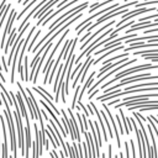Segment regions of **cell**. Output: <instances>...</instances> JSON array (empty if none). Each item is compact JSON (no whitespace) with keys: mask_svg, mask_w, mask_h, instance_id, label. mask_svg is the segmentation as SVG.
<instances>
[{"mask_svg":"<svg viewBox=\"0 0 158 158\" xmlns=\"http://www.w3.org/2000/svg\"><path fill=\"white\" fill-rule=\"evenodd\" d=\"M114 158H118V154H117V156H115V157H114Z\"/></svg>","mask_w":158,"mask_h":158,"instance_id":"27","label":"cell"},{"mask_svg":"<svg viewBox=\"0 0 158 158\" xmlns=\"http://www.w3.org/2000/svg\"><path fill=\"white\" fill-rule=\"evenodd\" d=\"M94 77H95V72H93L90 75H89V78L86 79V81H85V84L83 85V88L80 89V94H79V99H78V101H81V98H83V94L85 93V90L93 84V81H94Z\"/></svg>","mask_w":158,"mask_h":158,"instance_id":"14","label":"cell"},{"mask_svg":"<svg viewBox=\"0 0 158 158\" xmlns=\"http://www.w3.org/2000/svg\"><path fill=\"white\" fill-rule=\"evenodd\" d=\"M68 114H69V118H70V121H72V125H73V130H74V135H75V139L78 141V144L80 143V141H81V138H80V132H79V126H78V123H77V120H75V116H74V114H73V111H72V109H68Z\"/></svg>","mask_w":158,"mask_h":158,"instance_id":"9","label":"cell"},{"mask_svg":"<svg viewBox=\"0 0 158 158\" xmlns=\"http://www.w3.org/2000/svg\"><path fill=\"white\" fill-rule=\"evenodd\" d=\"M101 158H106V153H101Z\"/></svg>","mask_w":158,"mask_h":158,"instance_id":"26","label":"cell"},{"mask_svg":"<svg viewBox=\"0 0 158 158\" xmlns=\"http://www.w3.org/2000/svg\"><path fill=\"white\" fill-rule=\"evenodd\" d=\"M16 99H17V102H19V107H20V112H21V116L25 118V121H26V122H28V121H30V118H28L27 111H26V109H25L23 98H22V95H21V93H20V91L16 94Z\"/></svg>","mask_w":158,"mask_h":158,"instance_id":"12","label":"cell"},{"mask_svg":"<svg viewBox=\"0 0 158 158\" xmlns=\"http://www.w3.org/2000/svg\"><path fill=\"white\" fill-rule=\"evenodd\" d=\"M126 1H128V0H126Z\"/></svg>","mask_w":158,"mask_h":158,"instance_id":"29","label":"cell"},{"mask_svg":"<svg viewBox=\"0 0 158 158\" xmlns=\"http://www.w3.org/2000/svg\"><path fill=\"white\" fill-rule=\"evenodd\" d=\"M125 158H130V152H128V142H125Z\"/></svg>","mask_w":158,"mask_h":158,"instance_id":"23","label":"cell"},{"mask_svg":"<svg viewBox=\"0 0 158 158\" xmlns=\"http://www.w3.org/2000/svg\"><path fill=\"white\" fill-rule=\"evenodd\" d=\"M115 120L117 121V123H118V131H120V133L123 136V135H126L125 133V130L122 128V122L120 121V118H118V114H116V116H115Z\"/></svg>","mask_w":158,"mask_h":158,"instance_id":"19","label":"cell"},{"mask_svg":"<svg viewBox=\"0 0 158 158\" xmlns=\"http://www.w3.org/2000/svg\"><path fill=\"white\" fill-rule=\"evenodd\" d=\"M81 120H83V123H84V128H85V131H86V128H89V123H88V118H86L85 114L81 115Z\"/></svg>","mask_w":158,"mask_h":158,"instance_id":"21","label":"cell"},{"mask_svg":"<svg viewBox=\"0 0 158 158\" xmlns=\"http://www.w3.org/2000/svg\"><path fill=\"white\" fill-rule=\"evenodd\" d=\"M79 89H80V86H79V88H75V93H74V96H73V100H72V106H70V109H75V107H77V101H78V93H79Z\"/></svg>","mask_w":158,"mask_h":158,"instance_id":"16","label":"cell"},{"mask_svg":"<svg viewBox=\"0 0 158 158\" xmlns=\"http://www.w3.org/2000/svg\"><path fill=\"white\" fill-rule=\"evenodd\" d=\"M26 143H25V158H30V148H31V128H30V121L26 122Z\"/></svg>","mask_w":158,"mask_h":158,"instance_id":"8","label":"cell"},{"mask_svg":"<svg viewBox=\"0 0 158 158\" xmlns=\"http://www.w3.org/2000/svg\"><path fill=\"white\" fill-rule=\"evenodd\" d=\"M130 144H131L132 156H133V158H136V149H135V142H133V139H130Z\"/></svg>","mask_w":158,"mask_h":158,"instance_id":"22","label":"cell"},{"mask_svg":"<svg viewBox=\"0 0 158 158\" xmlns=\"http://www.w3.org/2000/svg\"><path fill=\"white\" fill-rule=\"evenodd\" d=\"M35 30H36V26H32L31 30H30V32H28V35H27V37L25 38L23 46H22V48H21V51H20V58H19V60H17V70H19V73H20V78H21L22 81H25V74H23V68H22L23 53H25V51H26V47H27V44H28V41L31 40V37H32Z\"/></svg>","mask_w":158,"mask_h":158,"instance_id":"3","label":"cell"},{"mask_svg":"<svg viewBox=\"0 0 158 158\" xmlns=\"http://www.w3.org/2000/svg\"><path fill=\"white\" fill-rule=\"evenodd\" d=\"M57 2H59V0H49L47 4H44V5L41 7V10H38V11H37V12L33 15V17H35V19L42 17V16H43V15H44V14H46V12H47L49 9H52V6H54Z\"/></svg>","mask_w":158,"mask_h":158,"instance_id":"10","label":"cell"},{"mask_svg":"<svg viewBox=\"0 0 158 158\" xmlns=\"http://www.w3.org/2000/svg\"><path fill=\"white\" fill-rule=\"evenodd\" d=\"M9 158H14V157H12V156H11V157H9Z\"/></svg>","mask_w":158,"mask_h":158,"instance_id":"28","label":"cell"},{"mask_svg":"<svg viewBox=\"0 0 158 158\" xmlns=\"http://www.w3.org/2000/svg\"><path fill=\"white\" fill-rule=\"evenodd\" d=\"M27 57H25V81L30 80V75H28V62H27Z\"/></svg>","mask_w":158,"mask_h":158,"instance_id":"18","label":"cell"},{"mask_svg":"<svg viewBox=\"0 0 158 158\" xmlns=\"http://www.w3.org/2000/svg\"><path fill=\"white\" fill-rule=\"evenodd\" d=\"M33 128H35V142L32 143V149H33L32 158H40V153H38V137L41 136V133L38 131V126L36 123L33 125Z\"/></svg>","mask_w":158,"mask_h":158,"instance_id":"11","label":"cell"},{"mask_svg":"<svg viewBox=\"0 0 158 158\" xmlns=\"http://www.w3.org/2000/svg\"><path fill=\"white\" fill-rule=\"evenodd\" d=\"M0 98L2 100V104L5 105V110H4V115L7 120V123H9V131H10V143H11V152H12V157L16 158L17 156V147H16V136H15V126H14V120H12V116H11V110H10V105H9V101L5 96L4 93L0 94Z\"/></svg>","mask_w":158,"mask_h":158,"instance_id":"1","label":"cell"},{"mask_svg":"<svg viewBox=\"0 0 158 158\" xmlns=\"http://www.w3.org/2000/svg\"><path fill=\"white\" fill-rule=\"evenodd\" d=\"M154 10H157V7H143V9H139V10H138V9H137V10H130V12L126 14V15L122 17V20L118 21L116 28H118L120 26H122L123 22L128 21L130 19H132V17H135V16H137V15H141V14H144V12H151V11H154Z\"/></svg>","mask_w":158,"mask_h":158,"instance_id":"4","label":"cell"},{"mask_svg":"<svg viewBox=\"0 0 158 158\" xmlns=\"http://www.w3.org/2000/svg\"><path fill=\"white\" fill-rule=\"evenodd\" d=\"M146 69H158V65H157V64H149V63H147V64H138V65H136V67L128 68V69H126V70L120 72L118 74H116V75H115V78H114V79H111V80H109L107 83H105V84L101 86V89H104V88H106V86L111 85L114 81H116V80H118V79H121V78H123V77H126V75H128V74H132V73H135V72L146 70Z\"/></svg>","mask_w":158,"mask_h":158,"instance_id":"2","label":"cell"},{"mask_svg":"<svg viewBox=\"0 0 158 158\" xmlns=\"http://www.w3.org/2000/svg\"><path fill=\"white\" fill-rule=\"evenodd\" d=\"M41 31L42 30H37V32H36V35H35V37L31 40V43H30V47L27 48V51H32V47H33V44H35V42H36V40L38 38V36H40V33H41Z\"/></svg>","mask_w":158,"mask_h":158,"instance_id":"17","label":"cell"},{"mask_svg":"<svg viewBox=\"0 0 158 158\" xmlns=\"http://www.w3.org/2000/svg\"><path fill=\"white\" fill-rule=\"evenodd\" d=\"M15 17H16V10L12 9V10H10V15H9V17H7V22H6V25H5V30H4L2 37H1V40H0V47L4 46L6 35L11 32V26H12V22L15 21Z\"/></svg>","mask_w":158,"mask_h":158,"instance_id":"6","label":"cell"},{"mask_svg":"<svg viewBox=\"0 0 158 158\" xmlns=\"http://www.w3.org/2000/svg\"><path fill=\"white\" fill-rule=\"evenodd\" d=\"M149 117H151V118L153 120V122H154V123H156V125L158 126V118H157V117H156L154 115H149Z\"/></svg>","mask_w":158,"mask_h":158,"instance_id":"25","label":"cell"},{"mask_svg":"<svg viewBox=\"0 0 158 158\" xmlns=\"http://www.w3.org/2000/svg\"><path fill=\"white\" fill-rule=\"evenodd\" d=\"M118 110V114H120V116H121V118H122V122H123V128H125V133L126 135H128L133 128H132V123H131V120H130V122H127V117L123 115V110L122 109H117ZM130 118V117H128Z\"/></svg>","mask_w":158,"mask_h":158,"instance_id":"13","label":"cell"},{"mask_svg":"<svg viewBox=\"0 0 158 158\" xmlns=\"http://www.w3.org/2000/svg\"><path fill=\"white\" fill-rule=\"evenodd\" d=\"M67 148H68V153H69V158H75V154H74V149L72 146H69V143H65Z\"/></svg>","mask_w":158,"mask_h":158,"instance_id":"20","label":"cell"},{"mask_svg":"<svg viewBox=\"0 0 158 158\" xmlns=\"http://www.w3.org/2000/svg\"><path fill=\"white\" fill-rule=\"evenodd\" d=\"M114 23H115V20H110V21H109V23H106L105 26H102L101 28H99V30H98L96 32L91 33V36L89 37V40H88V41H85V42H84V43H83V44L80 46V49H81V51H83V49H85V48H86V47L89 46V42H93V41H94V38H95L96 36L101 35V33L104 32V30H106V28H110V27H111V26H112Z\"/></svg>","mask_w":158,"mask_h":158,"instance_id":"7","label":"cell"},{"mask_svg":"<svg viewBox=\"0 0 158 158\" xmlns=\"http://www.w3.org/2000/svg\"><path fill=\"white\" fill-rule=\"evenodd\" d=\"M102 107L105 109V112H106L107 117L110 118V123H111V126H112V131H114V136H115V138H116L117 148L120 149V148H121V138H120V136H118V128L116 127V120L114 118V116H112L111 111L109 110V106H107V105H106L105 102H102Z\"/></svg>","mask_w":158,"mask_h":158,"instance_id":"5","label":"cell"},{"mask_svg":"<svg viewBox=\"0 0 158 158\" xmlns=\"http://www.w3.org/2000/svg\"><path fill=\"white\" fill-rule=\"evenodd\" d=\"M16 35H17V28H12L11 30V32H10V35H9V40H7V42H6V46H5V54L6 53H9V47L12 44V41H14V37H16Z\"/></svg>","mask_w":158,"mask_h":158,"instance_id":"15","label":"cell"},{"mask_svg":"<svg viewBox=\"0 0 158 158\" xmlns=\"http://www.w3.org/2000/svg\"><path fill=\"white\" fill-rule=\"evenodd\" d=\"M151 32H158V27L157 28H153V30H144V35H148Z\"/></svg>","mask_w":158,"mask_h":158,"instance_id":"24","label":"cell"}]
</instances>
